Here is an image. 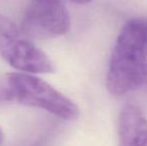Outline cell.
Wrapping results in <instances>:
<instances>
[{"label":"cell","mask_w":147,"mask_h":146,"mask_svg":"<svg viewBox=\"0 0 147 146\" xmlns=\"http://www.w3.org/2000/svg\"><path fill=\"white\" fill-rule=\"evenodd\" d=\"M0 56L21 72L45 74L55 71L51 59L11 19L2 14H0Z\"/></svg>","instance_id":"obj_3"},{"label":"cell","mask_w":147,"mask_h":146,"mask_svg":"<svg viewBox=\"0 0 147 146\" xmlns=\"http://www.w3.org/2000/svg\"><path fill=\"white\" fill-rule=\"evenodd\" d=\"M70 1L74 2V3H77V4H87L89 2L92 1V0H70Z\"/></svg>","instance_id":"obj_6"},{"label":"cell","mask_w":147,"mask_h":146,"mask_svg":"<svg viewBox=\"0 0 147 146\" xmlns=\"http://www.w3.org/2000/svg\"><path fill=\"white\" fill-rule=\"evenodd\" d=\"M119 146H142L147 142V119L134 105H125L118 116Z\"/></svg>","instance_id":"obj_5"},{"label":"cell","mask_w":147,"mask_h":146,"mask_svg":"<svg viewBox=\"0 0 147 146\" xmlns=\"http://www.w3.org/2000/svg\"><path fill=\"white\" fill-rule=\"evenodd\" d=\"M2 141V132H1V129H0V143Z\"/></svg>","instance_id":"obj_7"},{"label":"cell","mask_w":147,"mask_h":146,"mask_svg":"<svg viewBox=\"0 0 147 146\" xmlns=\"http://www.w3.org/2000/svg\"><path fill=\"white\" fill-rule=\"evenodd\" d=\"M69 29L70 16L61 0H29L21 26L29 38H53Z\"/></svg>","instance_id":"obj_4"},{"label":"cell","mask_w":147,"mask_h":146,"mask_svg":"<svg viewBox=\"0 0 147 146\" xmlns=\"http://www.w3.org/2000/svg\"><path fill=\"white\" fill-rule=\"evenodd\" d=\"M147 82V18H132L122 27L109 61L107 90L122 96Z\"/></svg>","instance_id":"obj_1"},{"label":"cell","mask_w":147,"mask_h":146,"mask_svg":"<svg viewBox=\"0 0 147 146\" xmlns=\"http://www.w3.org/2000/svg\"><path fill=\"white\" fill-rule=\"evenodd\" d=\"M0 103L38 108L63 120H75L80 110L71 99L38 76L11 72L0 76Z\"/></svg>","instance_id":"obj_2"},{"label":"cell","mask_w":147,"mask_h":146,"mask_svg":"<svg viewBox=\"0 0 147 146\" xmlns=\"http://www.w3.org/2000/svg\"><path fill=\"white\" fill-rule=\"evenodd\" d=\"M142 146H147V142L145 143V144H144V145H142Z\"/></svg>","instance_id":"obj_8"}]
</instances>
